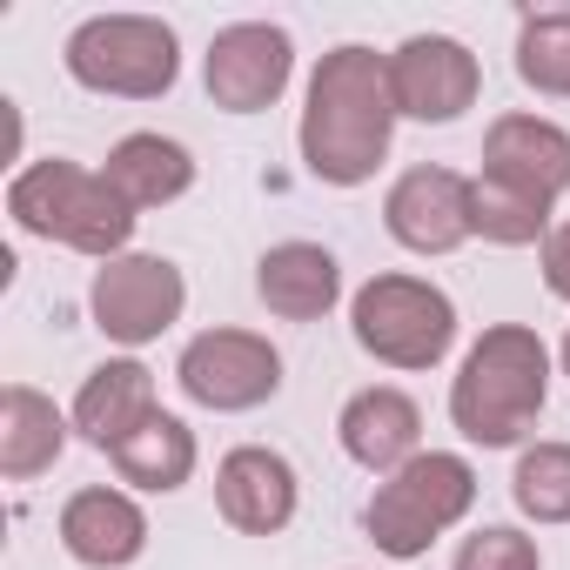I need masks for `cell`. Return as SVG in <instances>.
<instances>
[{"label":"cell","mask_w":570,"mask_h":570,"mask_svg":"<svg viewBox=\"0 0 570 570\" xmlns=\"http://www.w3.org/2000/svg\"><path fill=\"white\" fill-rule=\"evenodd\" d=\"M396 88H390V55L343 41L316 61L309 95H303V168L323 188H363L383 161H390V135H396Z\"/></svg>","instance_id":"obj_1"},{"label":"cell","mask_w":570,"mask_h":570,"mask_svg":"<svg viewBox=\"0 0 570 570\" xmlns=\"http://www.w3.org/2000/svg\"><path fill=\"white\" fill-rule=\"evenodd\" d=\"M550 403V350L530 323H497L470 343L450 383V423L476 450H510Z\"/></svg>","instance_id":"obj_2"},{"label":"cell","mask_w":570,"mask_h":570,"mask_svg":"<svg viewBox=\"0 0 570 570\" xmlns=\"http://www.w3.org/2000/svg\"><path fill=\"white\" fill-rule=\"evenodd\" d=\"M8 215L21 235L35 242H61L75 255H95V262H115L128 255L135 242V208L108 188L101 168H81L68 155H48V161H28L14 181H8Z\"/></svg>","instance_id":"obj_3"},{"label":"cell","mask_w":570,"mask_h":570,"mask_svg":"<svg viewBox=\"0 0 570 570\" xmlns=\"http://www.w3.org/2000/svg\"><path fill=\"white\" fill-rule=\"evenodd\" d=\"M476 503V470L456 450H423L416 463H403L396 476L376 483V497L363 503V530L383 557L416 563L443 530H456Z\"/></svg>","instance_id":"obj_4"},{"label":"cell","mask_w":570,"mask_h":570,"mask_svg":"<svg viewBox=\"0 0 570 570\" xmlns=\"http://www.w3.org/2000/svg\"><path fill=\"white\" fill-rule=\"evenodd\" d=\"M350 336L383 370H436L456 343V303L430 275H370L350 296Z\"/></svg>","instance_id":"obj_5"},{"label":"cell","mask_w":570,"mask_h":570,"mask_svg":"<svg viewBox=\"0 0 570 570\" xmlns=\"http://www.w3.org/2000/svg\"><path fill=\"white\" fill-rule=\"evenodd\" d=\"M61 61L88 95L115 101H161L181 81V41L155 14H95L68 35Z\"/></svg>","instance_id":"obj_6"},{"label":"cell","mask_w":570,"mask_h":570,"mask_svg":"<svg viewBox=\"0 0 570 570\" xmlns=\"http://www.w3.org/2000/svg\"><path fill=\"white\" fill-rule=\"evenodd\" d=\"M88 309H95V330H101L108 343L141 350V343H155V336H168V330L181 323V309H188V275H181L168 255L128 248V255H115V262L95 268Z\"/></svg>","instance_id":"obj_7"},{"label":"cell","mask_w":570,"mask_h":570,"mask_svg":"<svg viewBox=\"0 0 570 570\" xmlns=\"http://www.w3.org/2000/svg\"><path fill=\"white\" fill-rule=\"evenodd\" d=\"M175 383L195 410H215V416H242V410H262L275 390H282V350L255 330H202L181 363H175Z\"/></svg>","instance_id":"obj_8"},{"label":"cell","mask_w":570,"mask_h":570,"mask_svg":"<svg viewBox=\"0 0 570 570\" xmlns=\"http://www.w3.org/2000/svg\"><path fill=\"white\" fill-rule=\"evenodd\" d=\"M289 75H296V41H289V28H275V21H235L202 55V81H208V101L222 115L275 108L282 88H289Z\"/></svg>","instance_id":"obj_9"},{"label":"cell","mask_w":570,"mask_h":570,"mask_svg":"<svg viewBox=\"0 0 570 570\" xmlns=\"http://www.w3.org/2000/svg\"><path fill=\"white\" fill-rule=\"evenodd\" d=\"M390 88H396V115L423 121V128H450L476 108L483 95V61L456 41V35H410L390 55Z\"/></svg>","instance_id":"obj_10"},{"label":"cell","mask_w":570,"mask_h":570,"mask_svg":"<svg viewBox=\"0 0 570 570\" xmlns=\"http://www.w3.org/2000/svg\"><path fill=\"white\" fill-rule=\"evenodd\" d=\"M383 228L410 255H456L470 242V175L456 168H403L383 195Z\"/></svg>","instance_id":"obj_11"},{"label":"cell","mask_w":570,"mask_h":570,"mask_svg":"<svg viewBox=\"0 0 570 570\" xmlns=\"http://www.w3.org/2000/svg\"><path fill=\"white\" fill-rule=\"evenodd\" d=\"M296 503H303L296 463L268 443H242L215 463V510L242 537H282L296 523Z\"/></svg>","instance_id":"obj_12"},{"label":"cell","mask_w":570,"mask_h":570,"mask_svg":"<svg viewBox=\"0 0 570 570\" xmlns=\"http://www.w3.org/2000/svg\"><path fill=\"white\" fill-rule=\"evenodd\" d=\"M336 436H343V456L350 463H363L370 476H396L403 463L423 456V410L396 383H370V390H356L343 403Z\"/></svg>","instance_id":"obj_13"},{"label":"cell","mask_w":570,"mask_h":570,"mask_svg":"<svg viewBox=\"0 0 570 570\" xmlns=\"http://www.w3.org/2000/svg\"><path fill=\"white\" fill-rule=\"evenodd\" d=\"M61 550L88 570H128L141 550H148V510L115 490V483H88L61 503Z\"/></svg>","instance_id":"obj_14"},{"label":"cell","mask_w":570,"mask_h":570,"mask_svg":"<svg viewBox=\"0 0 570 570\" xmlns=\"http://www.w3.org/2000/svg\"><path fill=\"white\" fill-rule=\"evenodd\" d=\"M148 416H161V403H155V370L135 363V356H108L101 370H88L81 390H75V410H68L75 436L95 443L101 456H108L115 443H128Z\"/></svg>","instance_id":"obj_15"},{"label":"cell","mask_w":570,"mask_h":570,"mask_svg":"<svg viewBox=\"0 0 570 570\" xmlns=\"http://www.w3.org/2000/svg\"><path fill=\"white\" fill-rule=\"evenodd\" d=\"M255 296L282 323H323L343 303V262L323 242H275L255 262Z\"/></svg>","instance_id":"obj_16"},{"label":"cell","mask_w":570,"mask_h":570,"mask_svg":"<svg viewBox=\"0 0 570 570\" xmlns=\"http://www.w3.org/2000/svg\"><path fill=\"white\" fill-rule=\"evenodd\" d=\"M483 175H503L557 208V195L570 188V135L543 115H497L483 135Z\"/></svg>","instance_id":"obj_17"},{"label":"cell","mask_w":570,"mask_h":570,"mask_svg":"<svg viewBox=\"0 0 570 570\" xmlns=\"http://www.w3.org/2000/svg\"><path fill=\"white\" fill-rule=\"evenodd\" d=\"M75 423L55 410V396H41L35 383H8L0 390V476L8 483H35L61 463Z\"/></svg>","instance_id":"obj_18"},{"label":"cell","mask_w":570,"mask_h":570,"mask_svg":"<svg viewBox=\"0 0 570 570\" xmlns=\"http://www.w3.org/2000/svg\"><path fill=\"white\" fill-rule=\"evenodd\" d=\"M101 175H108V188L141 215V208H168V202H181L188 188H195V155L175 141V135H121L115 148H108V161H101Z\"/></svg>","instance_id":"obj_19"},{"label":"cell","mask_w":570,"mask_h":570,"mask_svg":"<svg viewBox=\"0 0 570 570\" xmlns=\"http://www.w3.org/2000/svg\"><path fill=\"white\" fill-rule=\"evenodd\" d=\"M108 463H115V476L128 483V490H148V497H168V490H181L188 476H195V463H202V450H195V430L181 423V416H148L128 443H115L108 450Z\"/></svg>","instance_id":"obj_20"},{"label":"cell","mask_w":570,"mask_h":570,"mask_svg":"<svg viewBox=\"0 0 570 570\" xmlns=\"http://www.w3.org/2000/svg\"><path fill=\"white\" fill-rule=\"evenodd\" d=\"M470 235H483L497 248L550 242V202L503 181V175H470Z\"/></svg>","instance_id":"obj_21"},{"label":"cell","mask_w":570,"mask_h":570,"mask_svg":"<svg viewBox=\"0 0 570 570\" xmlns=\"http://www.w3.org/2000/svg\"><path fill=\"white\" fill-rule=\"evenodd\" d=\"M517 75H523V88H537L550 101H570V8L523 14V28H517Z\"/></svg>","instance_id":"obj_22"},{"label":"cell","mask_w":570,"mask_h":570,"mask_svg":"<svg viewBox=\"0 0 570 570\" xmlns=\"http://www.w3.org/2000/svg\"><path fill=\"white\" fill-rule=\"evenodd\" d=\"M510 503L530 523H570V443H530V450H517Z\"/></svg>","instance_id":"obj_23"},{"label":"cell","mask_w":570,"mask_h":570,"mask_svg":"<svg viewBox=\"0 0 570 570\" xmlns=\"http://www.w3.org/2000/svg\"><path fill=\"white\" fill-rule=\"evenodd\" d=\"M450 570H543V550L537 537H523L517 523H483L456 543Z\"/></svg>","instance_id":"obj_24"},{"label":"cell","mask_w":570,"mask_h":570,"mask_svg":"<svg viewBox=\"0 0 570 570\" xmlns=\"http://www.w3.org/2000/svg\"><path fill=\"white\" fill-rule=\"evenodd\" d=\"M543 289L557 303H570V222H557L550 242H543Z\"/></svg>","instance_id":"obj_25"},{"label":"cell","mask_w":570,"mask_h":570,"mask_svg":"<svg viewBox=\"0 0 570 570\" xmlns=\"http://www.w3.org/2000/svg\"><path fill=\"white\" fill-rule=\"evenodd\" d=\"M557 363H563V376H570V336H563V350H557Z\"/></svg>","instance_id":"obj_26"}]
</instances>
